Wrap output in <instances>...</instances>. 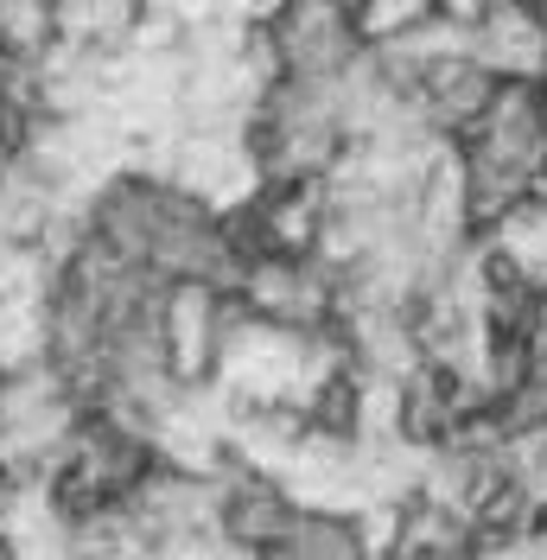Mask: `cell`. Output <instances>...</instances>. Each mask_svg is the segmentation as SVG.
Wrapping results in <instances>:
<instances>
[{
	"label": "cell",
	"instance_id": "6da1fadb",
	"mask_svg": "<svg viewBox=\"0 0 547 560\" xmlns=\"http://www.w3.org/2000/svg\"><path fill=\"white\" fill-rule=\"evenodd\" d=\"M261 560H388V548L370 535L363 516L325 510V503H300Z\"/></svg>",
	"mask_w": 547,
	"mask_h": 560
}]
</instances>
